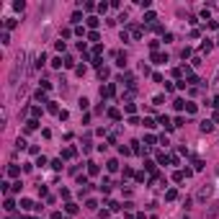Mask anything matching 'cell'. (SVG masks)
<instances>
[{
    "label": "cell",
    "mask_w": 219,
    "mask_h": 219,
    "mask_svg": "<svg viewBox=\"0 0 219 219\" xmlns=\"http://www.w3.org/2000/svg\"><path fill=\"white\" fill-rule=\"evenodd\" d=\"M23 60H26V54L21 52L18 60H16V67H13V72H10V83H18V75L23 72Z\"/></svg>",
    "instance_id": "cell-1"
},
{
    "label": "cell",
    "mask_w": 219,
    "mask_h": 219,
    "mask_svg": "<svg viewBox=\"0 0 219 219\" xmlns=\"http://www.w3.org/2000/svg\"><path fill=\"white\" fill-rule=\"evenodd\" d=\"M209 196H211V188H209V186H201L199 193H196V199H199V201H206Z\"/></svg>",
    "instance_id": "cell-2"
},
{
    "label": "cell",
    "mask_w": 219,
    "mask_h": 219,
    "mask_svg": "<svg viewBox=\"0 0 219 219\" xmlns=\"http://www.w3.org/2000/svg\"><path fill=\"white\" fill-rule=\"evenodd\" d=\"M75 155H77V150H75V147H64V150H62V157H64V160H72Z\"/></svg>",
    "instance_id": "cell-3"
},
{
    "label": "cell",
    "mask_w": 219,
    "mask_h": 219,
    "mask_svg": "<svg viewBox=\"0 0 219 219\" xmlns=\"http://www.w3.org/2000/svg\"><path fill=\"white\" fill-rule=\"evenodd\" d=\"M152 62H157V64H165V62H167V54H160V52H152Z\"/></svg>",
    "instance_id": "cell-4"
},
{
    "label": "cell",
    "mask_w": 219,
    "mask_h": 219,
    "mask_svg": "<svg viewBox=\"0 0 219 219\" xmlns=\"http://www.w3.org/2000/svg\"><path fill=\"white\" fill-rule=\"evenodd\" d=\"M8 175H10V178H18V175H21V167L18 165H8Z\"/></svg>",
    "instance_id": "cell-5"
},
{
    "label": "cell",
    "mask_w": 219,
    "mask_h": 219,
    "mask_svg": "<svg viewBox=\"0 0 219 219\" xmlns=\"http://www.w3.org/2000/svg\"><path fill=\"white\" fill-rule=\"evenodd\" d=\"M108 116H111L114 121H119L121 119V111H119V108H108Z\"/></svg>",
    "instance_id": "cell-6"
},
{
    "label": "cell",
    "mask_w": 219,
    "mask_h": 219,
    "mask_svg": "<svg viewBox=\"0 0 219 219\" xmlns=\"http://www.w3.org/2000/svg\"><path fill=\"white\" fill-rule=\"evenodd\" d=\"M211 129H214V124H211V121H201V131H204V134H209Z\"/></svg>",
    "instance_id": "cell-7"
},
{
    "label": "cell",
    "mask_w": 219,
    "mask_h": 219,
    "mask_svg": "<svg viewBox=\"0 0 219 219\" xmlns=\"http://www.w3.org/2000/svg\"><path fill=\"white\" fill-rule=\"evenodd\" d=\"M131 34H134V39H139V36L144 34V28L142 26H131Z\"/></svg>",
    "instance_id": "cell-8"
},
{
    "label": "cell",
    "mask_w": 219,
    "mask_h": 219,
    "mask_svg": "<svg viewBox=\"0 0 219 219\" xmlns=\"http://www.w3.org/2000/svg\"><path fill=\"white\" fill-rule=\"evenodd\" d=\"M116 64H119V67H126V57H124L121 52L116 54Z\"/></svg>",
    "instance_id": "cell-9"
},
{
    "label": "cell",
    "mask_w": 219,
    "mask_h": 219,
    "mask_svg": "<svg viewBox=\"0 0 219 219\" xmlns=\"http://www.w3.org/2000/svg\"><path fill=\"white\" fill-rule=\"evenodd\" d=\"M106 167H108L111 173H116V170H119V163H116V160H108V163H106Z\"/></svg>",
    "instance_id": "cell-10"
},
{
    "label": "cell",
    "mask_w": 219,
    "mask_h": 219,
    "mask_svg": "<svg viewBox=\"0 0 219 219\" xmlns=\"http://www.w3.org/2000/svg\"><path fill=\"white\" fill-rule=\"evenodd\" d=\"M98 170H101V167L96 163H88V173H90V175H98Z\"/></svg>",
    "instance_id": "cell-11"
},
{
    "label": "cell",
    "mask_w": 219,
    "mask_h": 219,
    "mask_svg": "<svg viewBox=\"0 0 219 219\" xmlns=\"http://www.w3.org/2000/svg\"><path fill=\"white\" fill-rule=\"evenodd\" d=\"M211 47H214V44H211L209 39H204V44H201V52H211Z\"/></svg>",
    "instance_id": "cell-12"
},
{
    "label": "cell",
    "mask_w": 219,
    "mask_h": 219,
    "mask_svg": "<svg viewBox=\"0 0 219 219\" xmlns=\"http://www.w3.org/2000/svg\"><path fill=\"white\" fill-rule=\"evenodd\" d=\"M34 98H36V101H41V103H47V96H44V90H36V93H34Z\"/></svg>",
    "instance_id": "cell-13"
},
{
    "label": "cell",
    "mask_w": 219,
    "mask_h": 219,
    "mask_svg": "<svg viewBox=\"0 0 219 219\" xmlns=\"http://www.w3.org/2000/svg\"><path fill=\"white\" fill-rule=\"evenodd\" d=\"M3 206H5V211H13V209H16V204H13V199H5Z\"/></svg>",
    "instance_id": "cell-14"
},
{
    "label": "cell",
    "mask_w": 219,
    "mask_h": 219,
    "mask_svg": "<svg viewBox=\"0 0 219 219\" xmlns=\"http://www.w3.org/2000/svg\"><path fill=\"white\" fill-rule=\"evenodd\" d=\"M108 209H111V211H121L124 206H121V204H116V201H108Z\"/></svg>",
    "instance_id": "cell-15"
},
{
    "label": "cell",
    "mask_w": 219,
    "mask_h": 219,
    "mask_svg": "<svg viewBox=\"0 0 219 219\" xmlns=\"http://www.w3.org/2000/svg\"><path fill=\"white\" fill-rule=\"evenodd\" d=\"M183 178H186V173H180V170H178V173H173V180H175V183H180Z\"/></svg>",
    "instance_id": "cell-16"
},
{
    "label": "cell",
    "mask_w": 219,
    "mask_h": 219,
    "mask_svg": "<svg viewBox=\"0 0 219 219\" xmlns=\"http://www.w3.org/2000/svg\"><path fill=\"white\" fill-rule=\"evenodd\" d=\"M36 129V119H31V121H26V131H34Z\"/></svg>",
    "instance_id": "cell-17"
},
{
    "label": "cell",
    "mask_w": 219,
    "mask_h": 219,
    "mask_svg": "<svg viewBox=\"0 0 219 219\" xmlns=\"http://www.w3.org/2000/svg\"><path fill=\"white\" fill-rule=\"evenodd\" d=\"M10 28H16V21H13V18L5 21V31H10Z\"/></svg>",
    "instance_id": "cell-18"
},
{
    "label": "cell",
    "mask_w": 219,
    "mask_h": 219,
    "mask_svg": "<svg viewBox=\"0 0 219 219\" xmlns=\"http://www.w3.org/2000/svg\"><path fill=\"white\" fill-rule=\"evenodd\" d=\"M98 23H101V21H98V18H93V16H90V18H88V26H90V28H96Z\"/></svg>",
    "instance_id": "cell-19"
},
{
    "label": "cell",
    "mask_w": 219,
    "mask_h": 219,
    "mask_svg": "<svg viewBox=\"0 0 219 219\" xmlns=\"http://www.w3.org/2000/svg\"><path fill=\"white\" fill-rule=\"evenodd\" d=\"M64 209H67V214H75V211H77V204H67Z\"/></svg>",
    "instance_id": "cell-20"
},
{
    "label": "cell",
    "mask_w": 219,
    "mask_h": 219,
    "mask_svg": "<svg viewBox=\"0 0 219 219\" xmlns=\"http://www.w3.org/2000/svg\"><path fill=\"white\" fill-rule=\"evenodd\" d=\"M144 167H147V170H150L152 175H155V163H152V160H147V163H144Z\"/></svg>",
    "instance_id": "cell-21"
},
{
    "label": "cell",
    "mask_w": 219,
    "mask_h": 219,
    "mask_svg": "<svg viewBox=\"0 0 219 219\" xmlns=\"http://www.w3.org/2000/svg\"><path fill=\"white\" fill-rule=\"evenodd\" d=\"M62 64H64V60H60V57H57V60H52V67H57V70H60Z\"/></svg>",
    "instance_id": "cell-22"
},
{
    "label": "cell",
    "mask_w": 219,
    "mask_h": 219,
    "mask_svg": "<svg viewBox=\"0 0 219 219\" xmlns=\"http://www.w3.org/2000/svg\"><path fill=\"white\" fill-rule=\"evenodd\" d=\"M119 152H121V155H129L131 147H126V144H119Z\"/></svg>",
    "instance_id": "cell-23"
},
{
    "label": "cell",
    "mask_w": 219,
    "mask_h": 219,
    "mask_svg": "<svg viewBox=\"0 0 219 219\" xmlns=\"http://www.w3.org/2000/svg\"><path fill=\"white\" fill-rule=\"evenodd\" d=\"M64 67H75V60H72V57H64Z\"/></svg>",
    "instance_id": "cell-24"
},
{
    "label": "cell",
    "mask_w": 219,
    "mask_h": 219,
    "mask_svg": "<svg viewBox=\"0 0 219 219\" xmlns=\"http://www.w3.org/2000/svg\"><path fill=\"white\" fill-rule=\"evenodd\" d=\"M13 8H16V10H23V8H26V3H23V0H18V3H13Z\"/></svg>",
    "instance_id": "cell-25"
},
{
    "label": "cell",
    "mask_w": 219,
    "mask_h": 219,
    "mask_svg": "<svg viewBox=\"0 0 219 219\" xmlns=\"http://www.w3.org/2000/svg\"><path fill=\"white\" fill-rule=\"evenodd\" d=\"M44 62H47V57H44V54H39V57H36V67H41Z\"/></svg>",
    "instance_id": "cell-26"
},
{
    "label": "cell",
    "mask_w": 219,
    "mask_h": 219,
    "mask_svg": "<svg viewBox=\"0 0 219 219\" xmlns=\"http://www.w3.org/2000/svg\"><path fill=\"white\" fill-rule=\"evenodd\" d=\"M0 41H3V44H8V41H10V36H8V31H3V34H0Z\"/></svg>",
    "instance_id": "cell-27"
},
{
    "label": "cell",
    "mask_w": 219,
    "mask_h": 219,
    "mask_svg": "<svg viewBox=\"0 0 219 219\" xmlns=\"http://www.w3.org/2000/svg\"><path fill=\"white\" fill-rule=\"evenodd\" d=\"M173 106H175V108L180 111V108H186V101H173Z\"/></svg>",
    "instance_id": "cell-28"
},
{
    "label": "cell",
    "mask_w": 219,
    "mask_h": 219,
    "mask_svg": "<svg viewBox=\"0 0 219 219\" xmlns=\"http://www.w3.org/2000/svg\"><path fill=\"white\" fill-rule=\"evenodd\" d=\"M85 206H88V209H98V204L93 201V199H88V201H85Z\"/></svg>",
    "instance_id": "cell-29"
},
{
    "label": "cell",
    "mask_w": 219,
    "mask_h": 219,
    "mask_svg": "<svg viewBox=\"0 0 219 219\" xmlns=\"http://www.w3.org/2000/svg\"><path fill=\"white\" fill-rule=\"evenodd\" d=\"M163 101H165L163 96H155V98H152V106H160V103H163Z\"/></svg>",
    "instance_id": "cell-30"
},
{
    "label": "cell",
    "mask_w": 219,
    "mask_h": 219,
    "mask_svg": "<svg viewBox=\"0 0 219 219\" xmlns=\"http://www.w3.org/2000/svg\"><path fill=\"white\" fill-rule=\"evenodd\" d=\"M175 196H178V193H175V191H173V188H170V191H167V193H165V199H167V201H173V199H175Z\"/></svg>",
    "instance_id": "cell-31"
},
{
    "label": "cell",
    "mask_w": 219,
    "mask_h": 219,
    "mask_svg": "<svg viewBox=\"0 0 219 219\" xmlns=\"http://www.w3.org/2000/svg\"><path fill=\"white\" fill-rule=\"evenodd\" d=\"M186 111L188 114H196V103H186Z\"/></svg>",
    "instance_id": "cell-32"
},
{
    "label": "cell",
    "mask_w": 219,
    "mask_h": 219,
    "mask_svg": "<svg viewBox=\"0 0 219 219\" xmlns=\"http://www.w3.org/2000/svg\"><path fill=\"white\" fill-rule=\"evenodd\" d=\"M211 106H214V108H219V96H214V98H211Z\"/></svg>",
    "instance_id": "cell-33"
},
{
    "label": "cell",
    "mask_w": 219,
    "mask_h": 219,
    "mask_svg": "<svg viewBox=\"0 0 219 219\" xmlns=\"http://www.w3.org/2000/svg\"><path fill=\"white\" fill-rule=\"evenodd\" d=\"M52 219H62V214H60V211H54V214H52Z\"/></svg>",
    "instance_id": "cell-34"
}]
</instances>
